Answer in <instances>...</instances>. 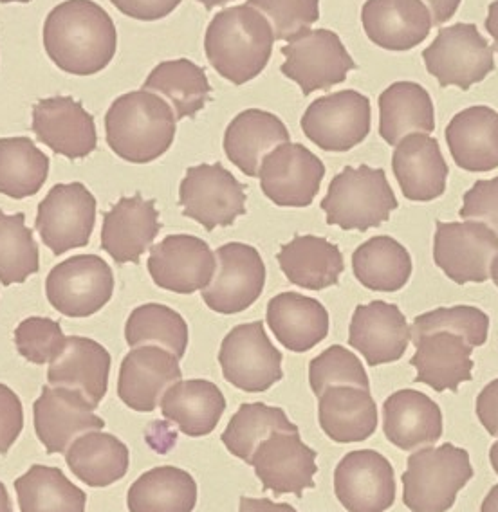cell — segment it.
Masks as SVG:
<instances>
[{
	"mask_svg": "<svg viewBox=\"0 0 498 512\" xmlns=\"http://www.w3.org/2000/svg\"><path fill=\"white\" fill-rule=\"evenodd\" d=\"M239 512H298L289 503H275L268 498H240Z\"/></svg>",
	"mask_w": 498,
	"mask_h": 512,
	"instance_id": "db71d44e",
	"label": "cell"
},
{
	"mask_svg": "<svg viewBox=\"0 0 498 512\" xmlns=\"http://www.w3.org/2000/svg\"><path fill=\"white\" fill-rule=\"evenodd\" d=\"M473 478L470 453L443 444L441 448L419 449L408 457L401 476L403 502L412 512L450 511L462 487Z\"/></svg>",
	"mask_w": 498,
	"mask_h": 512,
	"instance_id": "277c9868",
	"label": "cell"
},
{
	"mask_svg": "<svg viewBox=\"0 0 498 512\" xmlns=\"http://www.w3.org/2000/svg\"><path fill=\"white\" fill-rule=\"evenodd\" d=\"M143 91L165 96L174 107L176 119L194 118L210 100L212 87L203 67L181 58L157 65L148 74Z\"/></svg>",
	"mask_w": 498,
	"mask_h": 512,
	"instance_id": "f35d334b",
	"label": "cell"
},
{
	"mask_svg": "<svg viewBox=\"0 0 498 512\" xmlns=\"http://www.w3.org/2000/svg\"><path fill=\"white\" fill-rule=\"evenodd\" d=\"M334 493L349 512H385L396 502L394 467L378 451H351L334 471Z\"/></svg>",
	"mask_w": 498,
	"mask_h": 512,
	"instance_id": "2e32d148",
	"label": "cell"
},
{
	"mask_svg": "<svg viewBox=\"0 0 498 512\" xmlns=\"http://www.w3.org/2000/svg\"><path fill=\"white\" fill-rule=\"evenodd\" d=\"M493 47L482 37L475 24L459 22L439 31L430 47L423 51L428 73L441 87L455 85L468 91L495 69Z\"/></svg>",
	"mask_w": 498,
	"mask_h": 512,
	"instance_id": "8992f818",
	"label": "cell"
},
{
	"mask_svg": "<svg viewBox=\"0 0 498 512\" xmlns=\"http://www.w3.org/2000/svg\"><path fill=\"white\" fill-rule=\"evenodd\" d=\"M125 339L130 347L159 345L181 359L188 347V325L174 309L159 303H145L130 314Z\"/></svg>",
	"mask_w": 498,
	"mask_h": 512,
	"instance_id": "7bdbcfd3",
	"label": "cell"
},
{
	"mask_svg": "<svg viewBox=\"0 0 498 512\" xmlns=\"http://www.w3.org/2000/svg\"><path fill=\"white\" fill-rule=\"evenodd\" d=\"M325 165L300 143L271 150L260 165V188L269 201L284 208H305L320 192Z\"/></svg>",
	"mask_w": 498,
	"mask_h": 512,
	"instance_id": "9a60e30c",
	"label": "cell"
},
{
	"mask_svg": "<svg viewBox=\"0 0 498 512\" xmlns=\"http://www.w3.org/2000/svg\"><path fill=\"white\" fill-rule=\"evenodd\" d=\"M197 503V484L185 469L161 466L150 469L130 485L129 512H192Z\"/></svg>",
	"mask_w": 498,
	"mask_h": 512,
	"instance_id": "74e56055",
	"label": "cell"
},
{
	"mask_svg": "<svg viewBox=\"0 0 498 512\" xmlns=\"http://www.w3.org/2000/svg\"><path fill=\"white\" fill-rule=\"evenodd\" d=\"M464 220H477L498 235V177L477 181L464 193V204L459 211Z\"/></svg>",
	"mask_w": 498,
	"mask_h": 512,
	"instance_id": "681fc988",
	"label": "cell"
},
{
	"mask_svg": "<svg viewBox=\"0 0 498 512\" xmlns=\"http://www.w3.org/2000/svg\"><path fill=\"white\" fill-rule=\"evenodd\" d=\"M24 428V410L19 395L0 383V455H6Z\"/></svg>",
	"mask_w": 498,
	"mask_h": 512,
	"instance_id": "f907efd6",
	"label": "cell"
},
{
	"mask_svg": "<svg viewBox=\"0 0 498 512\" xmlns=\"http://www.w3.org/2000/svg\"><path fill=\"white\" fill-rule=\"evenodd\" d=\"M130 19L152 22L168 17L183 0H111Z\"/></svg>",
	"mask_w": 498,
	"mask_h": 512,
	"instance_id": "816d5d0a",
	"label": "cell"
},
{
	"mask_svg": "<svg viewBox=\"0 0 498 512\" xmlns=\"http://www.w3.org/2000/svg\"><path fill=\"white\" fill-rule=\"evenodd\" d=\"M33 415L38 440L51 455L65 453L78 437L105 428V421L94 415L93 406L82 395L58 386L42 388Z\"/></svg>",
	"mask_w": 498,
	"mask_h": 512,
	"instance_id": "d6986e66",
	"label": "cell"
},
{
	"mask_svg": "<svg viewBox=\"0 0 498 512\" xmlns=\"http://www.w3.org/2000/svg\"><path fill=\"white\" fill-rule=\"evenodd\" d=\"M96 224V199L82 183L56 184L38 204L35 228L56 256L89 244Z\"/></svg>",
	"mask_w": 498,
	"mask_h": 512,
	"instance_id": "4fadbf2b",
	"label": "cell"
},
{
	"mask_svg": "<svg viewBox=\"0 0 498 512\" xmlns=\"http://www.w3.org/2000/svg\"><path fill=\"white\" fill-rule=\"evenodd\" d=\"M284 143H289V130L284 121L260 109L240 112L224 134L226 156L248 177H259L264 157Z\"/></svg>",
	"mask_w": 498,
	"mask_h": 512,
	"instance_id": "f1b7e54d",
	"label": "cell"
},
{
	"mask_svg": "<svg viewBox=\"0 0 498 512\" xmlns=\"http://www.w3.org/2000/svg\"><path fill=\"white\" fill-rule=\"evenodd\" d=\"M183 377L179 359L165 348L143 345L121 361L118 395L136 412H154L170 386Z\"/></svg>",
	"mask_w": 498,
	"mask_h": 512,
	"instance_id": "ffe728a7",
	"label": "cell"
},
{
	"mask_svg": "<svg viewBox=\"0 0 498 512\" xmlns=\"http://www.w3.org/2000/svg\"><path fill=\"white\" fill-rule=\"evenodd\" d=\"M226 399L217 384L188 379L170 386L161 399L166 421L174 422L186 437H206L221 421Z\"/></svg>",
	"mask_w": 498,
	"mask_h": 512,
	"instance_id": "d6a6232c",
	"label": "cell"
},
{
	"mask_svg": "<svg viewBox=\"0 0 498 512\" xmlns=\"http://www.w3.org/2000/svg\"><path fill=\"white\" fill-rule=\"evenodd\" d=\"M219 363L224 379L248 394L266 392L284 377L282 354L269 341L262 321L231 330L222 341Z\"/></svg>",
	"mask_w": 498,
	"mask_h": 512,
	"instance_id": "9c48e42d",
	"label": "cell"
},
{
	"mask_svg": "<svg viewBox=\"0 0 498 512\" xmlns=\"http://www.w3.org/2000/svg\"><path fill=\"white\" fill-rule=\"evenodd\" d=\"M278 264L291 284L322 291L338 284L345 269L342 251L322 237H295L278 253Z\"/></svg>",
	"mask_w": 498,
	"mask_h": 512,
	"instance_id": "836d02e7",
	"label": "cell"
},
{
	"mask_svg": "<svg viewBox=\"0 0 498 512\" xmlns=\"http://www.w3.org/2000/svg\"><path fill=\"white\" fill-rule=\"evenodd\" d=\"M64 330L51 318H28L15 330V345L20 356L35 365H46L64 350Z\"/></svg>",
	"mask_w": 498,
	"mask_h": 512,
	"instance_id": "c3c4849f",
	"label": "cell"
},
{
	"mask_svg": "<svg viewBox=\"0 0 498 512\" xmlns=\"http://www.w3.org/2000/svg\"><path fill=\"white\" fill-rule=\"evenodd\" d=\"M49 175V157L29 138L0 139V193L11 199L37 195Z\"/></svg>",
	"mask_w": 498,
	"mask_h": 512,
	"instance_id": "60d3db41",
	"label": "cell"
},
{
	"mask_svg": "<svg viewBox=\"0 0 498 512\" xmlns=\"http://www.w3.org/2000/svg\"><path fill=\"white\" fill-rule=\"evenodd\" d=\"M392 170L408 201L428 202L446 192L448 165L437 139L428 134H410L396 145Z\"/></svg>",
	"mask_w": 498,
	"mask_h": 512,
	"instance_id": "484cf974",
	"label": "cell"
},
{
	"mask_svg": "<svg viewBox=\"0 0 498 512\" xmlns=\"http://www.w3.org/2000/svg\"><path fill=\"white\" fill-rule=\"evenodd\" d=\"M479 421L491 437H498V379L491 381L477 397Z\"/></svg>",
	"mask_w": 498,
	"mask_h": 512,
	"instance_id": "f5cc1de1",
	"label": "cell"
},
{
	"mask_svg": "<svg viewBox=\"0 0 498 512\" xmlns=\"http://www.w3.org/2000/svg\"><path fill=\"white\" fill-rule=\"evenodd\" d=\"M217 269L203 289V300L219 314H239L257 302L266 285V266L259 251L230 242L215 251Z\"/></svg>",
	"mask_w": 498,
	"mask_h": 512,
	"instance_id": "5bb4252c",
	"label": "cell"
},
{
	"mask_svg": "<svg viewBox=\"0 0 498 512\" xmlns=\"http://www.w3.org/2000/svg\"><path fill=\"white\" fill-rule=\"evenodd\" d=\"M352 271L370 291L396 293L403 289L412 271V256L396 238L379 235L361 244L352 255Z\"/></svg>",
	"mask_w": 498,
	"mask_h": 512,
	"instance_id": "8d00e7d4",
	"label": "cell"
},
{
	"mask_svg": "<svg viewBox=\"0 0 498 512\" xmlns=\"http://www.w3.org/2000/svg\"><path fill=\"white\" fill-rule=\"evenodd\" d=\"M118 35L111 15L93 0H65L47 15L44 47L58 69L91 76L111 64Z\"/></svg>",
	"mask_w": 498,
	"mask_h": 512,
	"instance_id": "6da1fadb",
	"label": "cell"
},
{
	"mask_svg": "<svg viewBox=\"0 0 498 512\" xmlns=\"http://www.w3.org/2000/svg\"><path fill=\"white\" fill-rule=\"evenodd\" d=\"M489 460H491L493 471L498 475V440L491 446V449H489Z\"/></svg>",
	"mask_w": 498,
	"mask_h": 512,
	"instance_id": "91938a15",
	"label": "cell"
},
{
	"mask_svg": "<svg viewBox=\"0 0 498 512\" xmlns=\"http://www.w3.org/2000/svg\"><path fill=\"white\" fill-rule=\"evenodd\" d=\"M412 366L417 370L415 383L428 384L435 392H457L459 386L471 381L473 347L453 332H434L415 339Z\"/></svg>",
	"mask_w": 498,
	"mask_h": 512,
	"instance_id": "83f0119b",
	"label": "cell"
},
{
	"mask_svg": "<svg viewBox=\"0 0 498 512\" xmlns=\"http://www.w3.org/2000/svg\"><path fill=\"white\" fill-rule=\"evenodd\" d=\"M498 256V235L477 222H437L434 237L435 266L455 284H482L491 278Z\"/></svg>",
	"mask_w": 498,
	"mask_h": 512,
	"instance_id": "52a82bcc",
	"label": "cell"
},
{
	"mask_svg": "<svg viewBox=\"0 0 498 512\" xmlns=\"http://www.w3.org/2000/svg\"><path fill=\"white\" fill-rule=\"evenodd\" d=\"M266 316L271 332L291 352H307L329 334V312L304 294H277L269 300Z\"/></svg>",
	"mask_w": 498,
	"mask_h": 512,
	"instance_id": "1f68e13d",
	"label": "cell"
},
{
	"mask_svg": "<svg viewBox=\"0 0 498 512\" xmlns=\"http://www.w3.org/2000/svg\"><path fill=\"white\" fill-rule=\"evenodd\" d=\"M434 332H453L466 339L471 347H482L488 341L489 316L471 305L441 307L417 316L410 338L415 341Z\"/></svg>",
	"mask_w": 498,
	"mask_h": 512,
	"instance_id": "f6af8a7d",
	"label": "cell"
},
{
	"mask_svg": "<svg viewBox=\"0 0 498 512\" xmlns=\"http://www.w3.org/2000/svg\"><path fill=\"white\" fill-rule=\"evenodd\" d=\"M147 267L157 287L177 294H194L210 285L217 260L201 238L170 235L150 249Z\"/></svg>",
	"mask_w": 498,
	"mask_h": 512,
	"instance_id": "ac0fdd59",
	"label": "cell"
},
{
	"mask_svg": "<svg viewBox=\"0 0 498 512\" xmlns=\"http://www.w3.org/2000/svg\"><path fill=\"white\" fill-rule=\"evenodd\" d=\"M322 210L331 226L367 231L390 219V213L397 210V199L385 170L345 166L329 184Z\"/></svg>",
	"mask_w": 498,
	"mask_h": 512,
	"instance_id": "5b68a950",
	"label": "cell"
},
{
	"mask_svg": "<svg viewBox=\"0 0 498 512\" xmlns=\"http://www.w3.org/2000/svg\"><path fill=\"white\" fill-rule=\"evenodd\" d=\"M405 314L394 303L358 305L349 329V345L367 359L369 366L387 365L405 356L410 343Z\"/></svg>",
	"mask_w": 498,
	"mask_h": 512,
	"instance_id": "7402d4cb",
	"label": "cell"
},
{
	"mask_svg": "<svg viewBox=\"0 0 498 512\" xmlns=\"http://www.w3.org/2000/svg\"><path fill=\"white\" fill-rule=\"evenodd\" d=\"M309 383L316 397L331 386H356L370 390L369 375L360 359L340 345H332L309 365Z\"/></svg>",
	"mask_w": 498,
	"mask_h": 512,
	"instance_id": "bcb514c9",
	"label": "cell"
},
{
	"mask_svg": "<svg viewBox=\"0 0 498 512\" xmlns=\"http://www.w3.org/2000/svg\"><path fill=\"white\" fill-rule=\"evenodd\" d=\"M486 29H488L489 35H491L493 40H495V46H493V49L498 51V0H495L493 4H489Z\"/></svg>",
	"mask_w": 498,
	"mask_h": 512,
	"instance_id": "9f6ffc18",
	"label": "cell"
},
{
	"mask_svg": "<svg viewBox=\"0 0 498 512\" xmlns=\"http://www.w3.org/2000/svg\"><path fill=\"white\" fill-rule=\"evenodd\" d=\"M277 431H298V428L287 419L282 408L264 403H246L231 417L221 440L233 457L249 464L260 442Z\"/></svg>",
	"mask_w": 498,
	"mask_h": 512,
	"instance_id": "b9f144b4",
	"label": "cell"
},
{
	"mask_svg": "<svg viewBox=\"0 0 498 512\" xmlns=\"http://www.w3.org/2000/svg\"><path fill=\"white\" fill-rule=\"evenodd\" d=\"M176 114L154 92L134 91L114 101L105 116L112 152L134 165L163 156L176 138Z\"/></svg>",
	"mask_w": 498,
	"mask_h": 512,
	"instance_id": "3957f363",
	"label": "cell"
},
{
	"mask_svg": "<svg viewBox=\"0 0 498 512\" xmlns=\"http://www.w3.org/2000/svg\"><path fill=\"white\" fill-rule=\"evenodd\" d=\"M446 143L455 165L468 172L498 168V112L475 105L453 116L446 127Z\"/></svg>",
	"mask_w": 498,
	"mask_h": 512,
	"instance_id": "f546056e",
	"label": "cell"
},
{
	"mask_svg": "<svg viewBox=\"0 0 498 512\" xmlns=\"http://www.w3.org/2000/svg\"><path fill=\"white\" fill-rule=\"evenodd\" d=\"M434 101L414 82L392 83L379 96V136L396 147L410 134L434 132Z\"/></svg>",
	"mask_w": 498,
	"mask_h": 512,
	"instance_id": "e575fe53",
	"label": "cell"
},
{
	"mask_svg": "<svg viewBox=\"0 0 498 512\" xmlns=\"http://www.w3.org/2000/svg\"><path fill=\"white\" fill-rule=\"evenodd\" d=\"M383 431L403 451L428 448L443 435V413L428 395L399 390L383 404Z\"/></svg>",
	"mask_w": 498,
	"mask_h": 512,
	"instance_id": "4316f807",
	"label": "cell"
},
{
	"mask_svg": "<svg viewBox=\"0 0 498 512\" xmlns=\"http://www.w3.org/2000/svg\"><path fill=\"white\" fill-rule=\"evenodd\" d=\"M46 294L56 311L69 318H87L111 302L114 273L96 255L71 256L53 267L46 280Z\"/></svg>",
	"mask_w": 498,
	"mask_h": 512,
	"instance_id": "30bf717a",
	"label": "cell"
},
{
	"mask_svg": "<svg viewBox=\"0 0 498 512\" xmlns=\"http://www.w3.org/2000/svg\"><path fill=\"white\" fill-rule=\"evenodd\" d=\"M65 462L83 484L107 487L127 475L129 448L111 433L89 431L65 451Z\"/></svg>",
	"mask_w": 498,
	"mask_h": 512,
	"instance_id": "d590c367",
	"label": "cell"
},
{
	"mask_svg": "<svg viewBox=\"0 0 498 512\" xmlns=\"http://www.w3.org/2000/svg\"><path fill=\"white\" fill-rule=\"evenodd\" d=\"M40 271V255L26 215L0 210V284H24Z\"/></svg>",
	"mask_w": 498,
	"mask_h": 512,
	"instance_id": "ee69618b",
	"label": "cell"
},
{
	"mask_svg": "<svg viewBox=\"0 0 498 512\" xmlns=\"http://www.w3.org/2000/svg\"><path fill=\"white\" fill-rule=\"evenodd\" d=\"M423 4L425 6L428 4V11L432 15V26H441L457 13L461 0H423Z\"/></svg>",
	"mask_w": 498,
	"mask_h": 512,
	"instance_id": "11a10c76",
	"label": "cell"
},
{
	"mask_svg": "<svg viewBox=\"0 0 498 512\" xmlns=\"http://www.w3.org/2000/svg\"><path fill=\"white\" fill-rule=\"evenodd\" d=\"M20 512H85L87 494L67 480L62 469L31 466L15 480Z\"/></svg>",
	"mask_w": 498,
	"mask_h": 512,
	"instance_id": "ab89813d",
	"label": "cell"
},
{
	"mask_svg": "<svg viewBox=\"0 0 498 512\" xmlns=\"http://www.w3.org/2000/svg\"><path fill=\"white\" fill-rule=\"evenodd\" d=\"M282 55L286 56L282 73L300 85L304 96L329 91L356 69L349 51L331 29H305L282 47Z\"/></svg>",
	"mask_w": 498,
	"mask_h": 512,
	"instance_id": "ba28073f",
	"label": "cell"
},
{
	"mask_svg": "<svg viewBox=\"0 0 498 512\" xmlns=\"http://www.w3.org/2000/svg\"><path fill=\"white\" fill-rule=\"evenodd\" d=\"M307 139L325 152H349L370 132V101L358 91H340L314 100L304 116Z\"/></svg>",
	"mask_w": 498,
	"mask_h": 512,
	"instance_id": "7c38bea8",
	"label": "cell"
},
{
	"mask_svg": "<svg viewBox=\"0 0 498 512\" xmlns=\"http://www.w3.org/2000/svg\"><path fill=\"white\" fill-rule=\"evenodd\" d=\"M264 491L295 494L302 498L305 489H313L318 473L316 451L305 446L298 431H277L262 440L249 460Z\"/></svg>",
	"mask_w": 498,
	"mask_h": 512,
	"instance_id": "e0dca14e",
	"label": "cell"
},
{
	"mask_svg": "<svg viewBox=\"0 0 498 512\" xmlns=\"http://www.w3.org/2000/svg\"><path fill=\"white\" fill-rule=\"evenodd\" d=\"M480 512H498V484L491 487L488 496L484 498V502L480 505Z\"/></svg>",
	"mask_w": 498,
	"mask_h": 512,
	"instance_id": "6f0895ef",
	"label": "cell"
},
{
	"mask_svg": "<svg viewBox=\"0 0 498 512\" xmlns=\"http://www.w3.org/2000/svg\"><path fill=\"white\" fill-rule=\"evenodd\" d=\"M269 20L275 40L291 42L320 19V0H248Z\"/></svg>",
	"mask_w": 498,
	"mask_h": 512,
	"instance_id": "7dc6e473",
	"label": "cell"
},
{
	"mask_svg": "<svg viewBox=\"0 0 498 512\" xmlns=\"http://www.w3.org/2000/svg\"><path fill=\"white\" fill-rule=\"evenodd\" d=\"M361 22L367 37L387 51L414 49L434 28L423 0H367Z\"/></svg>",
	"mask_w": 498,
	"mask_h": 512,
	"instance_id": "d4e9b609",
	"label": "cell"
},
{
	"mask_svg": "<svg viewBox=\"0 0 498 512\" xmlns=\"http://www.w3.org/2000/svg\"><path fill=\"white\" fill-rule=\"evenodd\" d=\"M33 132L38 141L55 154L82 159L98 147L94 118L80 101L55 96L38 101L33 107Z\"/></svg>",
	"mask_w": 498,
	"mask_h": 512,
	"instance_id": "44dd1931",
	"label": "cell"
},
{
	"mask_svg": "<svg viewBox=\"0 0 498 512\" xmlns=\"http://www.w3.org/2000/svg\"><path fill=\"white\" fill-rule=\"evenodd\" d=\"M179 204L204 229L226 228L246 213V186L221 163L192 166L179 188Z\"/></svg>",
	"mask_w": 498,
	"mask_h": 512,
	"instance_id": "8fae6325",
	"label": "cell"
},
{
	"mask_svg": "<svg viewBox=\"0 0 498 512\" xmlns=\"http://www.w3.org/2000/svg\"><path fill=\"white\" fill-rule=\"evenodd\" d=\"M275 35L259 10L244 6L226 8L206 29L204 51L213 69L235 85L257 78L268 65Z\"/></svg>",
	"mask_w": 498,
	"mask_h": 512,
	"instance_id": "7a4b0ae2",
	"label": "cell"
},
{
	"mask_svg": "<svg viewBox=\"0 0 498 512\" xmlns=\"http://www.w3.org/2000/svg\"><path fill=\"white\" fill-rule=\"evenodd\" d=\"M11 2H20V4H28L31 0H0V4H11Z\"/></svg>",
	"mask_w": 498,
	"mask_h": 512,
	"instance_id": "be15d7a7",
	"label": "cell"
},
{
	"mask_svg": "<svg viewBox=\"0 0 498 512\" xmlns=\"http://www.w3.org/2000/svg\"><path fill=\"white\" fill-rule=\"evenodd\" d=\"M111 374V354L94 339L71 336L60 356L51 361L47 381L82 395L94 410L107 394Z\"/></svg>",
	"mask_w": 498,
	"mask_h": 512,
	"instance_id": "cb8c5ba5",
	"label": "cell"
},
{
	"mask_svg": "<svg viewBox=\"0 0 498 512\" xmlns=\"http://www.w3.org/2000/svg\"><path fill=\"white\" fill-rule=\"evenodd\" d=\"M318 399L320 426L334 442H363L378 428V406L370 390L356 386H331Z\"/></svg>",
	"mask_w": 498,
	"mask_h": 512,
	"instance_id": "4dcf8cb0",
	"label": "cell"
},
{
	"mask_svg": "<svg viewBox=\"0 0 498 512\" xmlns=\"http://www.w3.org/2000/svg\"><path fill=\"white\" fill-rule=\"evenodd\" d=\"M159 231L161 222L154 199L147 201L139 193L123 197L103 217L102 249L118 264H139Z\"/></svg>",
	"mask_w": 498,
	"mask_h": 512,
	"instance_id": "603a6c76",
	"label": "cell"
},
{
	"mask_svg": "<svg viewBox=\"0 0 498 512\" xmlns=\"http://www.w3.org/2000/svg\"><path fill=\"white\" fill-rule=\"evenodd\" d=\"M197 2H201L206 10L210 11L215 8V6H224V4H228V2H233V0H197Z\"/></svg>",
	"mask_w": 498,
	"mask_h": 512,
	"instance_id": "94428289",
	"label": "cell"
},
{
	"mask_svg": "<svg viewBox=\"0 0 498 512\" xmlns=\"http://www.w3.org/2000/svg\"><path fill=\"white\" fill-rule=\"evenodd\" d=\"M0 512H13L10 494H8V489L2 482H0Z\"/></svg>",
	"mask_w": 498,
	"mask_h": 512,
	"instance_id": "680465c9",
	"label": "cell"
},
{
	"mask_svg": "<svg viewBox=\"0 0 498 512\" xmlns=\"http://www.w3.org/2000/svg\"><path fill=\"white\" fill-rule=\"evenodd\" d=\"M491 278H493V282L498 287V256L493 260V264H491Z\"/></svg>",
	"mask_w": 498,
	"mask_h": 512,
	"instance_id": "6125c7cd",
	"label": "cell"
}]
</instances>
